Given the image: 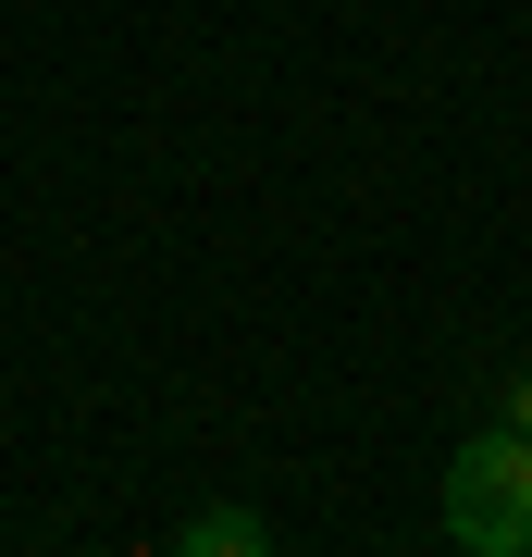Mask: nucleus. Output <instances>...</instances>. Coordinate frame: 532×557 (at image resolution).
I'll list each match as a JSON object with an SVG mask.
<instances>
[{"instance_id": "nucleus-1", "label": "nucleus", "mask_w": 532, "mask_h": 557, "mask_svg": "<svg viewBox=\"0 0 532 557\" xmlns=\"http://www.w3.org/2000/svg\"><path fill=\"white\" fill-rule=\"evenodd\" d=\"M446 545L458 557H532V434H471L446 458Z\"/></svg>"}, {"instance_id": "nucleus-2", "label": "nucleus", "mask_w": 532, "mask_h": 557, "mask_svg": "<svg viewBox=\"0 0 532 557\" xmlns=\"http://www.w3.org/2000/svg\"><path fill=\"white\" fill-rule=\"evenodd\" d=\"M174 545H186V557H260L273 520H260V508H198V520H174Z\"/></svg>"}, {"instance_id": "nucleus-3", "label": "nucleus", "mask_w": 532, "mask_h": 557, "mask_svg": "<svg viewBox=\"0 0 532 557\" xmlns=\"http://www.w3.org/2000/svg\"><path fill=\"white\" fill-rule=\"evenodd\" d=\"M508 434H532V372H508Z\"/></svg>"}]
</instances>
